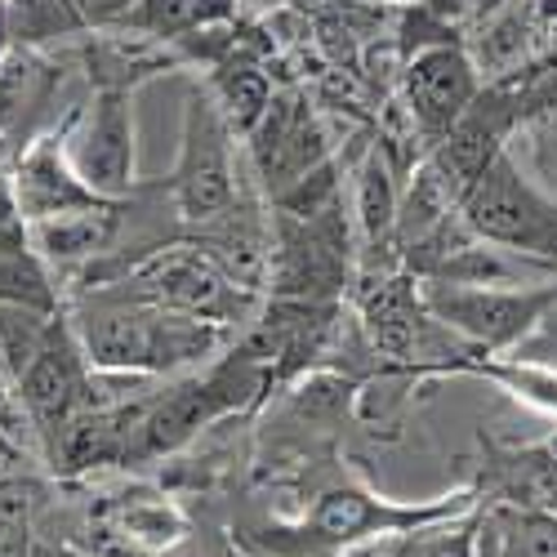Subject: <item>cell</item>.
I'll list each match as a JSON object with an SVG mask.
<instances>
[{
	"mask_svg": "<svg viewBox=\"0 0 557 557\" xmlns=\"http://www.w3.org/2000/svg\"><path fill=\"white\" fill-rule=\"evenodd\" d=\"M463 513H478V491H455L429 504H397L380 499L361 486H335L317 495L308 518L295 527H263L242 535L246 553L255 557H339L370 540H397L433 522H450Z\"/></svg>",
	"mask_w": 557,
	"mask_h": 557,
	"instance_id": "cell-1",
	"label": "cell"
},
{
	"mask_svg": "<svg viewBox=\"0 0 557 557\" xmlns=\"http://www.w3.org/2000/svg\"><path fill=\"white\" fill-rule=\"evenodd\" d=\"M223 326L188 312H170L148 299H112L85 312L81 348L95 370L108 375H165V370L193 366L219 348Z\"/></svg>",
	"mask_w": 557,
	"mask_h": 557,
	"instance_id": "cell-2",
	"label": "cell"
},
{
	"mask_svg": "<svg viewBox=\"0 0 557 557\" xmlns=\"http://www.w3.org/2000/svg\"><path fill=\"white\" fill-rule=\"evenodd\" d=\"M459 219L478 242L557 268V201L544 197L518 170L508 148L482 170V178L459 201Z\"/></svg>",
	"mask_w": 557,
	"mask_h": 557,
	"instance_id": "cell-3",
	"label": "cell"
},
{
	"mask_svg": "<svg viewBox=\"0 0 557 557\" xmlns=\"http://www.w3.org/2000/svg\"><path fill=\"white\" fill-rule=\"evenodd\" d=\"M420 299L437 326L469 339L482 352H518L544 312L557 304V282L540 286H459V282H420Z\"/></svg>",
	"mask_w": 557,
	"mask_h": 557,
	"instance_id": "cell-4",
	"label": "cell"
},
{
	"mask_svg": "<svg viewBox=\"0 0 557 557\" xmlns=\"http://www.w3.org/2000/svg\"><path fill=\"white\" fill-rule=\"evenodd\" d=\"M170 193H174L178 219L188 223H210L237 201V183H232V125L223 121L219 103L206 95H193L188 108H183V148L170 174Z\"/></svg>",
	"mask_w": 557,
	"mask_h": 557,
	"instance_id": "cell-5",
	"label": "cell"
},
{
	"mask_svg": "<svg viewBox=\"0 0 557 557\" xmlns=\"http://www.w3.org/2000/svg\"><path fill=\"white\" fill-rule=\"evenodd\" d=\"M129 286L138 299H148L170 312H188L214 326H227L242 312L250 290H242L232 276L201 250V246H170L152 259H144L129 272Z\"/></svg>",
	"mask_w": 557,
	"mask_h": 557,
	"instance_id": "cell-6",
	"label": "cell"
},
{
	"mask_svg": "<svg viewBox=\"0 0 557 557\" xmlns=\"http://www.w3.org/2000/svg\"><path fill=\"white\" fill-rule=\"evenodd\" d=\"M67 157L89 193L125 201L134 193V99L129 89H99L67 134Z\"/></svg>",
	"mask_w": 557,
	"mask_h": 557,
	"instance_id": "cell-7",
	"label": "cell"
},
{
	"mask_svg": "<svg viewBox=\"0 0 557 557\" xmlns=\"http://www.w3.org/2000/svg\"><path fill=\"white\" fill-rule=\"evenodd\" d=\"M482 72L473 63V54L463 45H424L414 50L401 76V103L410 108L414 125H420L424 144L433 148L437 138H446L455 129V121L469 112L482 95Z\"/></svg>",
	"mask_w": 557,
	"mask_h": 557,
	"instance_id": "cell-8",
	"label": "cell"
},
{
	"mask_svg": "<svg viewBox=\"0 0 557 557\" xmlns=\"http://www.w3.org/2000/svg\"><path fill=\"white\" fill-rule=\"evenodd\" d=\"M250 152H255V165H259V178L268 183V193L282 197L304 174L326 165L331 144H326L321 121L308 112L299 95H276L263 121L250 129Z\"/></svg>",
	"mask_w": 557,
	"mask_h": 557,
	"instance_id": "cell-9",
	"label": "cell"
},
{
	"mask_svg": "<svg viewBox=\"0 0 557 557\" xmlns=\"http://www.w3.org/2000/svg\"><path fill=\"white\" fill-rule=\"evenodd\" d=\"M85 366H89V357H85L81 339L67 331V321L59 317L50 339H45V348H40V357L27 366V375L14 384V393L32 410L40 437H59L63 424L85 406V384H89Z\"/></svg>",
	"mask_w": 557,
	"mask_h": 557,
	"instance_id": "cell-10",
	"label": "cell"
},
{
	"mask_svg": "<svg viewBox=\"0 0 557 557\" xmlns=\"http://www.w3.org/2000/svg\"><path fill=\"white\" fill-rule=\"evenodd\" d=\"M10 183H14V201L27 219V227L103 201L89 193V183L76 174V165L67 157V134H45L36 144H27L14 161Z\"/></svg>",
	"mask_w": 557,
	"mask_h": 557,
	"instance_id": "cell-11",
	"label": "cell"
},
{
	"mask_svg": "<svg viewBox=\"0 0 557 557\" xmlns=\"http://www.w3.org/2000/svg\"><path fill=\"white\" fill-rule=\"evenodd\" d=\"M486 495L527 513H557V455L540 446H495L486 459Z\"/></svg>",
	"mask_w": 557,
	"mask_h": 557,
	"instance_id": "cell-12",
	"label": "cell"
},
{
	"mask_svg": "<svg viewBox=\"0 0 557 557\" xmlns=\"http://www.w3.org/2000/svg\"><path fill=\"white\" fill-rule=\"evenodd\" d=\"M121 201H99V206H85V210H72V214H59V219H45V223H32V246L40 250L45 263H81V259H95L112 246L116 227H121V214H116Z\"/></svg>",
	"mask_w": 557,
	"mask_h": 557,
	"instance_id": "cell-13",
	"label": "cell"
},
{
	"mask_svg": "<svg viewBox=\"0 0 557 557\" xmlns=\"http://www.w3.org/2000/svg\"><path fill=\"white\" fill-rule=\"evenodd\" d=\"M272 81L263 72L259 59H250L246 50H232L227 59H219L214 67V103L223 112V121L232 125V134H246L263 121V112L272 108Z\"/></svg>",
	"mask_w": 557,
	"mask_h": 557,
	"instance_id": "cell-14",
	"label": "cell"
},
{
	"mask_svg": "<svg viewBox=\"0 0 557 557\" xmlns=\"http://www.w3.org/2000/svg\"><path fill=\"white\" fill-rule=\"evenodd\" d=\"M397 210H401V188H397V170L380 152V144L366 152L357 170V227L370 246L388 242L397 232Z\"/></svg>",
	"mask_w": 557,
	"mask_h": 557,
	"instance_id": "cell-15",
	"label": "cell"
},
{
	"mask_svg": "<svg viewBox=\"0 0 557 557\" xmlns=\"http://www.w3.org/2000/svg\"><path fill=\"white\" fill-rule=\"evenodd\" d=\"M59 312H36L23 304H0V366H5L10 384L27 375V366L40 357L45 339H50Z\"/></svg>",
	"mask_w": 557,
	"mask_h": 557,
	"instance_id": "cell-16",
	"label": "cell"
},
{
	"mask_svg": "<svg viewBox=\"0 0 557 557\" xmlns=\"http://www.w3.org/2000/svg\"><path fill=\"white\" fill-rule=\"evenodd\" d=\"M0 304H23L36 312H59V290L50 282L36 246H10L0 250Z\"/></svg>",
	"mask_w": 557,
	"mask_h": 557,
	"instance_id": "cell-17",
	"label": "cell"
},
{
	"mask_svg": "<svg viewBox=\"0 0 557 557\" xmlns=\"http://www.w3.org/2000/svg\"><path fill=\"white\" fill-rule=\"evenodd\" d=\"M499 557H557V513H527V508L495 504L486 513Z\"/></svg>",
	"mask_w": 557,
	"mask_h": 557,
	"instance_id": "cell-18",
	"label": "cell"
},
{
	"mask_svg": "<svg viewBox=\"0 0 557 557\" xmlns=\"http://www.w3.org/2000/svg\"><path fill=\"white\" fill-rule=\"evenodd\" d=\"M183 531H188V522H183V513L170 499H138V504L121 508V535L148 553L174 548L183 540Z\"/></svg>",
	"mask_w": 557,
	"mask_h": 557,
	"instance_id": "cell-19",
	"label": "cell"
},
{
	"mask_svg": "<svg viewBox=\"0 0 557 557\" xmlns=\"http://www.w3.org/2000/svg\"><path fill=\"white\" fill-rule=\"evenodd\" d=\"M201 14H206V0H138L121 27L157 36V40H178L188 32H201Z\"/></svg>",
	"mask_w": 557,
	"mask_h": 557,
	"instance_id": "cell-20",
	"label": "cell"
},
{
	"mask_svg": "<svg viewBox=\"0 0 557 557\" xmlns=\"http://www.w3.org/2000/svg\"><path fill=\"white\" fill-rule=\"evenodd\" d=\"M401 557H478V513L410 531Z\"/></svg>",
	"mask_w": 557,
	"mask_h": 557,
	"instance_id": "cell-21",
	"label": "cell"
},
{
	"mask_svg": "<svg viewBox=\"0 0 557 557\" xmlns=\"http://www.w3.org/2000/svg\"><path fill=\"white\" fill-rule=\"evenodd\" d=\"M67 32H81V23L63 0H10V40L36 45Z\"/></svg>",
	"mask_w": 557,
	"mask_h": 557,
	"instance_id": "cell-22",
	"label": "cell"
},
{
	"mask_svg": "<svg viewBox=\"0 0 557 557\" xmlns=\"http://www.w3.org/2000/svg\"><path fill=\"white\" fill-rule=\"evenodd\" d=\"M63 5L76 14L81 27H95V32H108V27H121L138 0H63Z\"/></svg>",
	"mask_w": 557,
	"mask_h": 557,
	"instance_id": "cell-23",
	"label": "cell"
},
{
	"mask_svg": "<svg viewBox=\"0 0 557 557\" xmlns=\"http://www.w3.org/2000/svg\"><path fill=\"white\" fill-rule=\"evenodd\" d=\"M557 352V304L544 312V321L535 326V335L513 352V357H522V361H548Z\"/></svg>",
	"mask_w": 557,
	"mask_h": 557,
	"instance_id": "cell-24",
	"label": "cell"
},
{
	"mask_svg": "<svg viewBox=\"0 0 557 557\" xmlns=\"http://www.w3.org/2000/svg\"><path fill=\"white\" fill-rule=\"evenodd\" d=\"M23 463H27V450L5 433V424H0V482H5V478H18V473H23Z\"/></svg>",
	"mask_w": 557,
	"mask_h": 557,
	"instance_id": "cell-25",
	"label": "cell"
},
{
	"mask_svg": "<svg viewBox=\"0 0 557 557\" xmlns=\"http://www.w3.org/2000/svg\"><path fill=\"white\" fill-rule=\"evenodd\" d=\"M10 45V0H0V54Z\"/></svg>",
	"mask_w": 557,
	"mask_h": 557,
	"instance_id": "cell-26",
	"label": "cell"
},
{
	"mask_svg": "<svg viewBox=\"0 0 557 557\" xmlns=\"http://www.w3.org/2000/svg\"><path fill=\"white\" fill-rule=\"evenodd\" d=\"M286 10H312V5H321V0H282Z\"/></svg>",
	"mask_w": 557,
	"mask_h": 557,
	"instance_id": "cell-27",
	"label": "cell"
},
{
	"mask_svg": "<svg viewBox=\"0 0 557 557\" xmlns=\"http://www.w3.org/2000/svg\"><path fill=\"white\" fill-rule=\"evenodd\" d=\"M14 393V384H10V375H5V370H0V401H5Z\"/></svg>",
	"mask_w": 557,
	"mask_h": 557,
	"instance_id": "cell-28",
	"label": "cell"
},
{
	"mask_svg": "<svg viewBox=\"0 0 557 557\" xmlns=\"http://www.w3.org/2000/svg\"><path fill=\"white\" fill-rule=\"evenodd\" d=\"M401 544H406V540H401ZM339 557H366V553H361V548H352V553H339ZM393 557H401V548H397Z\"/></svg>",
	"mask_w": 557,
	"mask_h": 557,
	"instance_id": "cell-29",
	"label": "cell"
},
{
	"mask_svg": "<svg viewBox=\"0 0 557 557\" xmlns=\"http://www.w3.org/2000/svg\"><path fill=\"white\" fill-rule=\"evenodd\" d=\"M170 557H201V553H193V548H174Z\"/></svg>",
	"mask_w": 557,
	"mask_h": 557,
	"instance_id": "cell-30",
	"label": "cell"
},
{
	"mask_svg": "<svg viewBox=\"0 0 557 557\" xmlns=\"http://www.w3.org/2000/svg\"><path fill=\"white\" fill-rule=\"evenodd\" d=\"M548 450H553V455H557V433H548Z\"/></svg>",
	"mask_w": 557,
	"mask_h": 557,
	"instance_id": "cell-31",
	"label": "cell"
}]
</instances>
